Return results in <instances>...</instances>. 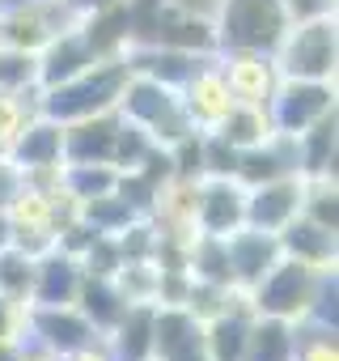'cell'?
<instances>
[{
    "instance_id": "28",
    "label": "cell",
    "mask_w": 339,
    "mask_h": 361,
    "mask_svg": "<svg viewBox=\"0 0 339 361\" xmlns=\"http://www.w3.org/2000/svg\"><path fill=\"white\" fill-rule=\"evenodd\" d=\"M187 272H191L196 281L234 285V276H229V255H225V238L196 234V238L187 243Z\"/></svg>"
},
{
    "instance_id": "15",
    "label": "cell",
    "mask_w": 339,
    "mask_h": 361,
    "mask_svg": "<svg viewBox=\"0 0 339 361\" xmlns=\"http://www.w3.org/2000/svg\"><path fill=\"white\" fill-rule=\"evenodd\" d=\"M98 60H102V56H98V47L89 43V35H85V30H81V22H77V26L60 30V35L39 51V85H43V90L64 85V81L81 77L85 68H94Z\"/></svg>"
},
{
    "instance_id": "31",
    "label": "cell",
    "mask_w": 339,
    "mask_h": 361,
    "mask_svg": "<svg viewBox=\"0 0 339 361\" xmlns=\"http://www.w3.org/2000/svg\"><path fill=\"white\" fill-rule=\"evenodd\" d=\"M34 115H39V90H26V94L0 90V145H5V153Z\"/></svg>"
},
{
    "instance_id": "41",
    "label": "cell",
    "mask_w": 339,
    "mask_h": 361,
    "mask_svg": "<svg viewBox=\"0 0 339 361\" xmlns=\"http://www.w3.org/2000/svg\"><path fill=\"white\" fill-rule=\"evenodd\" d=\"M9 238H13V230H9V217L0 213V247H9Z\"/></svg>"
},
{
    "instance_id": "17",
    "label": "cell",
    "mask_w": 339,
    "mask_h": 361,
    "mask_svg": "<svg viewBox=\"0 0 339 361\" xmlns=\"http://www.w3.org/2000/svg\"><path fill=\"white\" fill-rule=\"evenodd\" d=\"M85 268L77 255L51 247L47 255L34 259V285H30V306H72L81 293Z\"/></svg>"
},
{
    "instance_id": "18",
    "label": "cell",
    "mask_w": 339,
    "mask_h": 361,
    "mask_svg": "<svg viewBox=\"0 0 339 361\" xmlns=\"http://www.w3.org/2000/svg\"><path fill=\"white\" fill-rule=\"evenodd\" d=\"M250 323H255L250 293H246V289H234L229 306H225L221 314L204 319V353H208V361H242Z\"/></svg>"
},
{
    "instance_id": "39",
    "label": "cell",
    "mask_w": 339,
    "mask_h": 361,
    "mask_svg": "<svg viewBox=\"0 0 339 361\" xmlns=\"http://www.w3.org/2000/svg\"><path fill=\"white\" fill-rule=\"evenodd\" d=\"M170 5H179V9H187V13H200V18H212L221 0H170Z\"/></svg>"
},
{
    "instance_id": "43",
    "label": "cell",
    "mask_w": 339,
    "mask_h": 361,
    "mask_svg": "<svg viewBox=\"0 0 339 361\" xmlns=\"http://www.w3.org/2000/svg\"><path fill=\"white\" fill-rule=\"evenodd\" d=\"M0 157H5V145H0Z\"/></svg>"
},
{
    "instance_id": "8",
    "label": "cell",
    "mask_w": 339,
    "mask_h": 361,
    "mask_svg": "<svg viewBox=\"0 0 339 361\" xmlns=\"http://www.w3.org/2000/svg\"><path fill=\"white\" fill-rule=\"evenodd\" d=\"M179 98H183V111H187V119H191L196 132H212V128L229 115L234 94H229V81H225V73H221V64H217V51L204 56V60L191 68V77L179 85Z\"/></svg>"
},
{
    "instance_id": "29",
    "label": "cell",
    "mask_w": 339,
    "mask_h": 361,
    "mask_svg": "<svg viewBox=\"0 0 339 361\" xmlns=\"http://www.w3.org/2000/svg\"><path fill=\"white\" fill-rule=\"evenodd\" d=\"M60 188L81 204V200H94V196H106L119 188V170L115 166H94V161H64V178H60Z\"/></svg>"
},
{
    "instance_id": "6",
    "label": "cell",
    "mask_w": 339,
    "mask_h": 361,
    "mask_svg": "<svg viewBox=\"0 0 339 361\" xmlns=\"http://www.w3.org/2000/svg\"><path fill=\"white\" fill-rule=\"evenodd\" d=\"M77 22H81V13L72 0H26V5L0 13V47L39 56L60 30H68Z\"/></svg>"
},
{
    "instance_id": "14",
    "label": "cell",
    "mask_w": 339,
    "mask_h": 361,
    "mask_svg": "<svg viewBox=\"0 0 339 361\" xmlns=\"http://www.w3.org/2000/svg\"><path fill=\"white\" fill-rule=\"evenodd\" d=\"M217 64L229 81L234 102H250V106H267L276 85H280V68L271 56L263 51H217Z\"/></svg>"
},
{
    "instance_id": "26",
    "label": "cell",
    "mask_w": 339,
    "mask_h": 361,
    "mask_svg": "<svg viewBox=\"0 0 339 361\" xmlns=\"http://www.w3.org/2000/svg\"><path fill=\"white\" fill-rule=\"evenodd\" d=\"M221 140H229L234 149H250V145H263L276 128H271V115L267 106H250V102H234L229 115L212 128Z\"/></svg>"
},
{
    "instance_id": "22",
    "label": "cell",
    "mask_w": 339,
    "mask_h": 361,
    "mask_svg": "<svg viewBox=\"0 0 339 361\" xmlns=\"http://www.w3.org/2000/svg\"><path fill=\"white\" fill-rule=\"evenodd\" d=\"M153 319L157 306L153 302H132L123 310V319L102 336L115 361H153Z\"/></svg>"
},
{
    "instance_id": "7",
    "label": "cell",
    "mask_w": 339,
    "mask_h": 361,
    "mask_svg": "<svg viewBox=\"0 0 339 361\" xmlns=\"http://www.w3.org/2000/svg\"><path fill=\"white\" fill-rule=\"evenodd\" d=\"M331 111H335V81H284L280 77V85L267 102L271 128L284 136H301Z\"/></svg>"
},
{
    "instance_id": "24",
    "label": "cell",
    "mask_w": 339,
    "mask_h": 361,
    "mask_svg": "<svg viewBox=\"0 0 339 361\" xmlns=\"http://www.w3.org/2000/svg\"><path fill=\"white\" fill-rule=\"evenodd\" d=\"M72 306L94 323V331H98V336H106V331L123 319V310H127L132 302L119 293V285H115L110 276H89V272H85L81 293H77V302H72Z\"/></svg>"
},
{
    "instance_id": "13",
    "label": "cell",
    "mask_w": 339,
    "mask_h": 361,
    "mask_svg": "<svg viewBox=\"0 0 339 361\" xmlns=\"http://www.w3.org/2000/svg\"><path fill=\"white\" fill-rule=\"evenodd\" d=\"M153 361H208V353H204V323L187 306H157Z\"/></svg>"
},
{
    "instance_id": "9",
    "label": "cell",
    "mask_w": 339,
    "mask_h": 361,
    "mask_svg": "<svg viewBox=\"0 0 339 361\" xmlns=\"http://www.w3.org/2000/svg\"><path fill=\"white\" fill-rule=\"evenodd\" d=\"M26 340L56 353V357H68L94 340H102L94 331V323L77 310V306H30L26 314Z\"/></svg>"
},
{
    "instance_id": "1",
    "label": "cell",
    "mask_w": 339,
    "mask_h": 361,
    "mask_svg": "<svg viewBox=\"0 0 339 361\" xmlns=\"http://www.w3.org/2000/svg\"><path fill=\"white\" fill-rule=\"evenodd\" d=\"M127 81H132L127 56L123 51L119 56H102L81 77H72L64 85H51V90H39V115H47L56 123H77V119H89V115L115 111Z\"/></svg>"
},
{
    "instance_id": "11",
    "label": "cell",
    "mask_w": 339,
    "mask_h": 361,
    "mask_svg": "<svg viewBox=\"0 0 339 361\" xmlns=\"http://www.w3.org/2000/svg\"><path fill=\"white\" fill-rule=\"evenodd\" d=\"M301 200H305L301 174H284V178H271V183L246 188V226L263 234H280L301 213Z\"/></svg>"
},
{
    "instance_id": "38",
    "label": "cell",
    "mask_w": 339,
    "mask_h": 361,
    "mask_svg": "<svg viewBox=\"0 0 339 361\" xmlns=\"http://www.w3.org/2000/svg\"><path fill=\"white\" fill-rule=\"evenodd\" d=\"M64 361H115V357H110V348H106V340H94V344H85V348H77V353H68Z\"/></svg>"
},
{
    "instance_id": "35",
    "label": "cell",
    "mask_w": 339,
    "mask_h": 361,
    "mask_svg": "<svg viewBox=\"0 0 339 361\" xmlns=\"http://www.w3.org/2000/svg\"><path fill=\"white\" fill-rule=\"evenodd\" d=\"M26 302H13L0 293V344H26Z\"/></svg>"
},
{
    "instance_id": "10",
    "label": "cell",
    "mask_w": 339,
    "mask_h": 361,
    "mask_svg": "<svg viewBox=\"0 0 339 361\" xmlns=\"http://www.w3.org/2000/svg\"><path fill=\"white\" fill-rule=\"evenodd\" d=\"M246 226V188L238 178H200L196 192V234L229 238Z\"/></svg>"
},
{
    "instance_id": "27",
    "label": "cell",
    "mask_w": 339,
    "mask_h": 361,
    "mask_svg": "<svg viewBox=\"0 0 339 361\" xmlns=\"http://www.w3.org/2000/svg\"><path fill=\"white\" fill-rule=\"evenodd\" d=\"M77 217L94 230V234H123L140 213L119 196V188L115 192H106V196H94V200H81L77 204Z\"/></svg>"
},
{
    "instance_id": "5",
    "label": "cell",
    "mask_w": 339,
    "mask_h": 361,
    "mask_svg": "<svg viewBox=\"0 0 339 361\" xmlns=\"http://www.w3.org/2000/svg\"><path fill=\"white\" fill-rule=\"evenodd\" d=\"M322 272H326V268H305V264L280 255V259L271 264V272L250 289V306H255V314H271V319H284V323H301V319H309Z\"/></svg>"
},
{
    "instance_id": "12",
    "label": "cell",
    "mask_w": 339,
    "mask_h": 361,
    "mask_svg": "<svg viewBox=\"0 0 339 361\" xmlns=\"http://www.w3.org/2000/svg\"><path fill=\"white\" fill-rule=\"evenodd\" d=\"M119 136H123V115L119 111H102V115L64 123V161H72V166H81V161L115 166Z\"/></svg>"
},
{
    "instance_id": "42",
    "label": "cell",
    "mask_w": 339,
    "mask_h": 361,
    "mask_svg": "<svg viewBox=\"0 0 339 361\" xmlns=\"http://www.w3.org/2000/svg\"><path fill=\"white\" fill-rule=\"evenodd\" d=\"M18 5H26V0H0V13H9V9H18Z\"/></svg>"
},
{
    "instance_id": "40",
    "label": "cell",
    "mask_w": 339,
    "mask_h": 361,
    "mask_svg": "<svg viewBox=\"0 0 339 361\" xmlns=\"http://www.w3.org/2000/svg\"><path fill=\"white\" fill-rule=\"evenodd\" d=\"M22 361H64V357H56V353H47V348H39V344H22Z\"/></svg>"
},
{
    "instance_id": "37",
    "label": "cell",
    "mask_w": 339,
    "mask_h": 361,
    "mask_svg": "<svg viewBox=\"0 0 339 361\" xmlns=\"http://www.w3.org/2000/svg\"><path fill=\"white\" fill-rule=\"evenodd\" d=\"M18 188H22V170H18L9 157H0V213H5V204L13 200Z\"/></svg>"
},
{
    "instance_id": "3",
    "label": "cell",
    "mask_w": 339,
    "mask_h": 361,
    "mask_svg": "<svg viewBox=\"0 0 339 361\" xmlns=\"http://www.w3.org/2000/svg\"><path fill=\"white\" fill-rule=\"evenodd\" d=\"M115 111H119L127 123H136L157 149H170V145H179L183 136L196 132L191 119H187V111H183L179 90H170V85H161V81H148V77H136V73H132V81L123 85Z\"/></svg>"
},
{
    "instance_id": "30",
    "label": "cell",
    "mask_w": 339,
    "mask_h": 361,
    "mask_svg": "<svg viewBox=\"0 0 339 361\" xmlns=\"http://www.w3.org/2000/svg\"><path fill=\"white\" fill-rule=\"evenodd\" d=\"M30 285H34V255L18 251L13 243L0 247V293L30 306Z\"/></svg>"
},
{
    "instance_id": "2",
    "label": "cell",
    "mask_w": 339,
    "mask_h": 361,
    "mask_svg": "<svg viewBox=\"0 0 339 361\" xmlns=\"http://www.w3.org/2000/svg\"><path fill=\"white\" fill-rule=\"evenodd\" d=\"M288 30L280 0H221L212 13L217 51H263L271 56Z\"/></svg>"
},
{
    "instance_id": "34",
    "label": "cell",
    "mask_w": 339,
    "mask_h": 361,
    "mask_svg": "<svg viewBox=\"0 0 339 361\" xmlns=\"http://www.w3.org/2000/svg\"><path fill=\"white\" fill-rule=\"evenodd\" d=\"M200 166H204V178H234L238 149L217 132H200Z\"/></svg>"
},
{
    "instance_id": "21",
    "label": "cell",
    "mask_w": 339,
    "mask_h": 361,
    "mask_svg": "<svg viewBox=\"0 0 339 361\" xmlns=\"http://www.w3.org/2000/svg\"><path fill=\"white\" fill-rule=\"evenodd\" d=\"M5 157H9L18 170L60 166V161H64V123H56V119H47V115H34V119L18 132V140L9 145Z\"/></svg>"
},
{
    "instance_id": "32",
    "label": "cell",
    "mask_w": 339,
    "mask_h": 361,
    "mask_svg": "<svg viewBox=\"0 0 339 361\" xmlns=\"http://www.w3.org/2000/svg\"><path fill=\"white\" fill-rule=\"evenodd\" d=\"M0 90H13V94L43 90L39 85V56L34 51H9V47H0Z\"/></svg>"
},
{
    "instance_id": "25",
    "label": "cell",
    "mask_w": 339,
    "mask_h": 361,
    "mask_svg": "<svg viewBox=\"0 0 339 361\" xmlns=\"http://www.w3.org/2000/svg\"><path fill=\"white\" fill-rule=\"evenodd\" d=\"M293 357H297V323L255 314V323L246 331L242 361H293Z\"/></svg>"
},
{
    "instance_id": "23",
    "label": "cell",
    "mask_w": 339,
    "mask_h": 361,
    "mask_svg": "<svg viewBox=\"0 0 339 361\" xmlns=\"http://www.w3.org/2000/svg\"><path fill=\"white\" fill-rule=\"evenodd\" d=\"M335 149H339V136H335V111L326 119H318L314 128H305L297 136V174L301 178H335Z\"/></svg>"
},
{
    "instance_id": "20",
    "label": "cell",
    "mask_w": 339,
    "mask_h": 361,
    "mask_svg": "<svg viewBox=\"0 0 339 361\" xmlns=\"http://www.w3.org/2000/svg\"><path fill=\"white\" fill-rule=\"evenodd\" d=\"M276 243H280L284 259H297L305 268H335V255H339V234L326 230V226H318V221H309L305 213H297L276 234Z\"/></svg>"
},
{
    "instance_id": "36",
    "label": "cell",
    "mask_w": 339,
    "mask_h": 361,
    "mask_svg": "<svg viewBox=\"0 0 339 361\" xmlns=\"http://www.w3.org/2000/svg\"><path fill=\"white\" fill-rule=\"evenodd\" d=\"M284 13H288V26L293 22H318V18H335V5L339 0H280Z\"/></svg>"
},
{
    "instance_id": "16",
    "label": "cell",
    "mask_w": 339,
    "mask_h": 361,
    "mask_svg": "<svg viewBox=\"0 0 339 361\" xmlns=\"http://www.w3.org/2000/svg\"><path fill=\"white\" fill-rule=\"evenodd\" d=\"M225 255H229L234 289H246V293H250V289L271 272V264L280 259V243H276V234H263V230L242 226V230H234V234L225 238Z\"/></svg>"
},
{
    "instance_id": "33",
    "label": "cell",
    "mask_w": 339,
    "mask_h": 361,
    "mask_svg": "<svg viewBox=\"0 0 339 361\" xmlns=\"http://www.w3.org/2000/svg\"><path fill=\"white\" fill-rule=\"evenodd\" d=\"M293 361H339V344H335V327L301 319L297 323V357Z\"/></svg>"
},
{
    "instance_id": "19",
    "label": "cell",
    "mask_w": 339,
    "mask_h": 361,
    "mask_svg": "<svg viewBox=\"0 0 339 361\" xmlns=\"http://www.w3.org/2000/svg\"><path fill=\"white\" fill-rule=\"evenodd\" d=\"M284 174H297V136L271 132L263 145L238 149L234 178L242 188H259V183H271V178H284Z\"/></svg>"
},
{
    "instance_id": "4",
    "label": "cell",
    "mask_w": 339,
    "mask_h": 361,
    "mask_svg": "<svg viewBox=\"0 0 339 361\" xmlns=\"http://www.w3.org/2000/svg\"><path fill=\"white\" fill-rule=\"evenodd\" d=\"M276 68L284 81H335L339 68V30L335 18H318V22H293L280 39V47L271 51Z\"/></svg>"
}]
</instances>
